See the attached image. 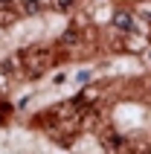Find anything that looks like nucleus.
Wrapping results in <instances>:
<instances>
[{
  "mask_svg": "<svg viewBox=\"0 0 151 154\" xmlns=\"http://www.w3.org/2000/svg\"><path fill=\"white\" fill-rule=\"evenodd\" d=\"M17 6H20V12H26V15H35V12H41L44 0H15Z\"/></svg>",
  "mask_w": 151,
  "mask_h": 154,
  "instance_id": "2",
  "label": "nucleus"
},
{
  "mask_svg": "<svg viewBox=\"0 0 151 154\" xmlns=\"http://www.w3.org/2000/svg\"><path fill=\"white\" fill-rule=\"evenodd\" d=\"M105 146H108V151H119V148H122V137H113V134H110V137L105 140Z\"/></svg>",
  "mask_w": 151,
  "mask_h": 154,
  "instance_id": "3",
  "label": "nucleus"
},
{
  "mask_svg": "<svg viewBox=\"0 0 151 154\" xmlns=\"http://www.w3.org/2000/svg\"><path fill=\"white\" fill-rule=\"evenodd\" d=\"M23 64H26V70H29V73H35V76H38V73H44V70L50 67V52L41 50V47H38V50H29V52L23 55Z\"/></svg>",
  "mask_w": 151,
  "mask_h": 154,
  "instance_id": "1",
  "label": "nucleus"
},
{
  "mask_svg": "<svg viewBox=\"0 0 151 154\" xmlns=\"http://www.w3.org/2000/svg\"><path fill=\"white\" fill-rule=\"evenodd\" d=\"M113 23L122 26V29H131V17H128V15H116V17H113Z\"/></svg>",
  "mask_w": 151,
  "mask_h": 154,
  "instance_id": "4",
  "label": "nucleus"
},
{
  "mask_svg": "<svg viewBox=\"0 0 151 154\" xmlns=\"http://www.w3.org/2000/svg\"><path fill=\"white\" fill-rule=\"evenodd\" d=\"M70 3H73V0H58V6H61V9H67Z\"/></svg>",
  "mask_w": 151,
  "mask_h": 154,
  "instance_id": "5",
  "label": "nucleus"
}]
</instances>
